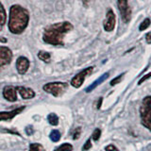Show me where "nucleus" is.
<instances>
[{
  "label": "nucleus",
  "mask_w": 151,
  "mask_h": 151,
  "mask_svg": "<svg viewBox=\"0 0 151 151\" xmlns=\"http://www.w3.org/2000/svg\"><path fill=\"white\" fill-rule=\"evenodd\" d=\"M29 22V12L21 5L14 4L9 9V30L12 34H21L27 27Z\"/></svg>",
  "instance_id": "nucleus-1"
},
{
  "label": "nucleus",
  "mask_w": 151,
  "mask_h": 151,
  "mask_svg": "<svg viewBox=\"0 0 151 151\" xmlns=\"http://www.w3.org/2000/svg\"><path fill=\"white\" fill-rule=\"evenodd\" d=\"M73 25L68 21L60 22L46 27L42 34V41L51 45H63V39L73 29Z\"/></svg>",
  "instance_id": "nucleus-2"
},
{
  "label": "nucleus",
  "mask_w": 151,
  "mask_h": 151,
  "mask_svg": "<svg viewBox=\"0 0 151 151\" xmlns=\"http://www.w3.org/2000/svg\"><path fill=\"white\" fill-rule=\"evenodd\" d=\"M141 121L146 129L151 131V96H145L140 106Z\"/></svg>",
  "instance_id": "nucleus-3"
},
{
  "label": "nucleus",
  "mask_w": 151,
  "mask_h": 151,
  "mask_svg": "<svg viewBox=\"0 0 151 151\" xmlns=\"http://www.w3.org/2000/svg\"><path fill=\"white\" fill-rule=\"evenodd\" d=\"M68 88V84L66 82H49L44 85V91L47 93L52 94L55 97H59L65 93V91Z\"/></svg>",
  "instance_id": "nucleus-4"
},
{
  "label": "nucleus",
  "mask_w": 151,
  "mask_h": 151,
  "mask_svg": "<svg viewBox=\"0 0 151 151\" xmlns=\"http://www.w3.org/2000/svg\"><path fill=\"white\" fill-rule=\"evenodd\" d=\"M93 66H90V67H87V68L83 69L82 71H80L79 73H78L72 78V80H71V85H72L74 88H77V89L80 88L84 82L85 78H86L87 76L91 75L93 73Z\"/></svg>",
  "instance_id": "nucleus-5"
},
{
  "label": "nucleus",
  "mask_w": 151,
  "mask_h": 151,
  "mask_svg": "<svg viewBox=\"0 0 151 151\" xmlns=\"http://www.w3.org/2000/svg\"><path fill=\"white\" fill-rule=\"evenodd\" d=\"M117 4L122 20L125 23H129L131 19V9L129 6L127 0H117Z\"/></svg>",
  "instance_id": "nucleus-6"
},
{
  "label": "nucleus",
  "mask_w": 151,
  "mask_h": 151,
  "mask_svg": "<svg viewBox=\"0 0 151 151\" xmlns=\"http://www.w3.org/2000/svg\"><path fill=\"white\" fill-rule=\"evenodd\" d=\"M115 24H116V17H115L114 12H113L111 9H108L107 13H106V18L103 23L104 30L107 32L112 31L115 27Z\"/></svg>",
  "instance_id": "nucleus-7"
},
{
  "label": "nucleus",
  "mask_w": 151,
  "mask_h": 151,
  "mask_svg": "<svg viewBox=\"0 0 151 151\" xmlns=\"http://www.w3.org/2000/svg\"><path fill=\"white\" fill-rule=\"evenodd\" d=\"M12 52L9 47L0 46V69L12 63Z\"/></svg>",
  "instance_id": "nucleus-8"
},
{
  "label": "nucleus",
  "mask_w": 151,
  "mask_h": 151,
  "mask_svg": "<svg viewBox=\"0 0 151 151\" xmlns=\"http://www.w3.org/2000/svg\"><path fill=\"white\" fill-rule=\"evenodd\" d=\"M29 60L26 57H19L16 60V69L18 73L20 75H24L27 72L28 68H29Z\"/></svg>",
  "instance_id": "nucleus-9"
},
{
  "label": "nucleus",
  "mask_w": 151,
  "mask_h": 151,
  "mask_svg": "<svg viewBox=\"0 0 151 151\" xmlns=\"http://www.w3.org/2000/svg\"><path fill=\"white\" fill-rule=\"evenodd\" d=\"M3 96L9 102H15L17 100V90L13 86H5L3 89Z\"/></svg>",
  "instance_id": "nucleus-10"
},
{
  "label": "nucleus",
  "mask_w": 151,
  "mask_h": 151,
  "mask_svg": "<svg viewBox=\"0 0 151 151\" xmlns=\"http://www.w3.org/2000/svg\"><path fill=\"white\" fill-rule=\"evenodd\" d=\"M25 109H26L25 106H22L11 111H0V121L11 120L13 117H15L17 114H19V113H21Z\"/></svg>",
  "instance_id": "nucleus-11"
},
{
  "label": "nucleus",
  "mask_w": 151,
  "mask_h": 151,
  "mask_svg": "<svg viewBox=\"0 0 151 151\" xmlns=\"http://www.w3.org/2000/svg\"><path fill=\"white\" fill-rule=\"evenodd\" d=\"M16 90L19 92V93H20L22 98H24V99H30L35 96V92L30 88L18 86V87H16Z\"/></svg>",
  "instance_id": "nucleus-12"
},
{
  "label": "nucleus",
  "mask_w": 151,
  "mask_h": 151,
  "mask_svg": "<svg viewBox=\"0 0 151 151\" xmlns=\"http://www.w3.org/2000/svg\"><path fill=\"white\" fill-rule=\"evenodd\" d=\"M109 76H110V74L109 73H105V74H103L100 78H98L96 81H93L91 85H90L89 87H87L86 89H85V92L86 93H91L92 91H93L94 89H96L97 86H99L101 83H103L105 80L109 78Z\"/></svg>",
  "instance_id": "nucleus-13"
},
{
  "label": "nucleus",
  "mask_w": 151,
  "mask_h": 151,
  "mask_svg": "<svg viewBox=\"0 0 151 151\" xmlns=\"http://www.w3.org/2000/svg\"><path fill=\"white\" fill-rule=\"evenodd\" d=\"M37 56H38V58H39V60H41L42 61H44L45 63H49L51 61V55L50 53H48V52H46V51L41 50L38 52Z\"/></svg>",
  "instance_id": "nucleus-14"
},
{
  "label": "nucleus",
  "mask_w": 151,
  "mask_h": 151,
  "mask_svg": "<svg viewBox=\"0 0 151 151\" xmlns=\"http://www.w3.org/2000/svg\"><path fill=\"white\" fill-rule=\"evenodd\" d=\"M6 20H7L6 11H5V8L2 5V3L0 2V30L2 29L4 25L6 24Z\"/></svg>",
  "instance_id": "nucleus-15"
},
{
  "label": "nucleus",
  "mask_w": 151,
  "mask_h": 151,
  "mask_svg": "<svg viewBox=\"0 0 151 151\" xmlns=\"http://www.w3.org/2000/svg\"><path fill=\"white\" fill-rule=\"evenodd\" d=\"M47 120H48L51 126H57L59 124V117L55 113H49L48 116H47Z\"/></svg>",
  "instance_id": "nucleus-16"
},
{
  "label": "nucleus",
  "mask_w": 151,
  "mask_h": 151,
  "mask_svg": "<svg viewBox=\"0 0 151 151\" xmlns=\"http://www.w3.org/2000/svg\"><path fill=\"white\" fill-rule=\"evenodd\" d=\"M49 138L52 142H54V143H57V142H59L60 139V132L57 129H54L51 131V133L49 134Z\"/></svg>",
  "instance_id": "nucleus-17"
},
{
  "label": "nucleus",
  "mask_w": 151,
  "mask_h": 151,
  "mask_svg": "<svg viewBox=\"0 0 151 151\" xmlns=\"http://www.w3.org/2000/svg\"><path fill=\"white\" fill-rule=\"evenodd\" d=\"M54 151H73V145L71 144L65 143L60 145L58 148H56Z\"/></svg>",
  "instance_id": "nucleus-18"
},
{
  "label": "nucleus",
  "mask_w": 151,
  "mask_h": 151,
  "mask_svg": "<svg viewBox=\"0 0 151 151\" xmlns=\"http://www.w3.org/2000/svg\"><path fill=\"white\" fill-rule=\"evenodd\" d=\"M150 24H151V20L149 18H145V20L141 23V25H140V27H139V30L140 31H144V30H145L146 28H147L149 26H150Z\"/></svg>",
  "instance_id": "nucleus-19"
},
{
  "label": "nucleus",
  "mask_w": 151,
  "mask_h": 151,
  "mask_svg": "<svg viewBox=\"0 0 151 151\" xmlns=\"http://www.w3.org/2000/svg\"><path fill=\"white\" fill-rule=\"evenodd\" d=\"M29 151H45V149L44 148V146L38 143H34V144H30Z\"/></svg>",
  "instance_id": "nucleus-20"
},
{
  "label": "nucleus",
  "mask_w": 151,
  "mask_h": 151,
  "mask_svg": "<svg viewBox=\"0 0 151 151\" xmlns=\"http://www.w3.org/2000/svg\"><path fill=\"white\" fill-rule=\"evenodd\" d=\"M100 136H101V129H96L93 130V134H92V138L93 141H98L100 139Z\"/></svg>",
  "instance_id": "nucleus-21"
},
{
  "label": "nucleus",
  "mask_w": 151,
  "mask_h": 151,
  "mask_svg": "<svg viewBox=\"0 0 151 151\" xmlns=\"http://www.w3.org/2000/svg\"><path fill=\"white\" fill-rule=\"evenodd\" d=\"M124 75H125V73H122L121 75H119L118 77H116V78H113L111 81V86H114V85H116L117 83H119L121 80H122V78H123V77H124Z\"/></svg>",
  "instance_id": "nucleus-22"
},
{
  "label": "nucleus",
  "mask_w": 151,
  "mask_h": 151,
  "mask_svg": "<svg viewBox=\"0 0 151 151\" xmlns=\"http://www.w3.org/2000/svg\"><path fill=\"white\" fill-rule=\"evenodd\" d=\"M80 134H81V127H77V129H75V130L73 131V139L74 140H77L79 138Z\"/></svg>",
  "instance_id": "nucleus-23"
},
{
  "label": "nucleus",
  "mask_w": 151,
  "mask_h": 151,
  "mask_svg": "<svg viewBox=\"0 0 151 151\" xmlns=\"http://www.w3.org/2000/svg\"><path fill=\"white\" fill-rule=\"evenodd\" d=\"M92 148V143H91V139H88L86 141V143L84 144L83 147H82V151H88L89 149Z\"/></svg>",
  "instance_id": "nucleus-24"
},
{
  "label": "nucleus",
  "mask_w": 151,
  "mask_h": 151,
  "mask_svg": "<svg viewBox=\"0 0 151 151\" xmlns=\"http://www.w3.org/2000/svg\"><path fill=\"white\" fill-rule=\"evenodd\" d=\"M151 78V72L150 73H148V74H146V75H145L143 78H140V80L138 81V85H141L142 83H144L145 80H147V79H149Z\"/></svg>",
  "instance_id": "nucleus-25"
},
{
  "label": "nucleus",
  "mask_w": 151,
  "mask_h": 151,
  "mask_svg": "<svg viewBox=\"0 0 151 151\" xmlns=\"http://www.w3.org/2000/svg\"><path fill=\"white\" fill-rule=\"evenodd\" d=\"M106 151H120L119 149H118L115 145H107L106 147H105Z\"/></svg>",
  "instance_id": "nucleus-26"
},
{
  "label": "nucleus",
  "mask_w": 151,
  "mask_h": 151,
  "mask_svg": "<svg viewBox=\"0 0 151 151\" xmlns=\"http://www.w3.org/2000/svg\"><path fill=\"white\" fill-rule=\"evenodd\" d=\"M26 133L27 135H31L33 133V127L31 126H27V129H26Z\"/></svg>",
  "instance_id": "nucleus-27"
},
{
  "label": "nucleus",
  "mask_w": 151,
  "mask_h": 151,
  "mask_svg": "<svg viewBox=\"0 0 151 151\" xmlns=\"http://www.w3.org/2000/svg\"><path fill=\"white\" fill-rule=\"evenodd\" d=\"M145 41L147 44L151 45V32H148L147 34H145Z\"/></svg>",
  "instance_id": "nucleus-28"
},
{
  "label": "nucleus",
  "mask_w": 151,
  "mask_h": 151,
  "mask_svg": "<svg viewBox=\"0 0 151 151\" xmlns=\"http://www.w3.org/2000/svg\"><path fill=\"white\" fill-rule=\"evenodd\" d=\"M103 101V97H99L98 99V102H97V109H100L101 108V104Z\"/></svg>",
  "instance_id": "nucleus-29"
},
{
  "label": "nucleus",
  "mask_w": 151,
  "mask_h": 151,
  "mask_svg": "<svg viewBox=\"0 0 151 151\" xmlns=\"http://www.w3.org/2000/svg\"><path fill=\"white\" fill-rule=\"evenodd\" d=\"M0 42H7V39L4 37H0Z\"/></svg>",
  "instance_id": "nucleus-30"
},
{
  "label": "nucleus",
  "mask_w": 151,
  "mask_h": 151,
  "mask_svg": "<svg viewBox=\"0 0 151 151\" xmlns=\"http://www.w3.org/2000/svg\"><path fill=\"white\" fill-rule=\"evenodd\" d=\"M82 2H83V4L85 5V6H87V5H88V2H89V0H82Z\"/></svg>",
  "instance_id": "nucleus-31"
}]
</instances>
